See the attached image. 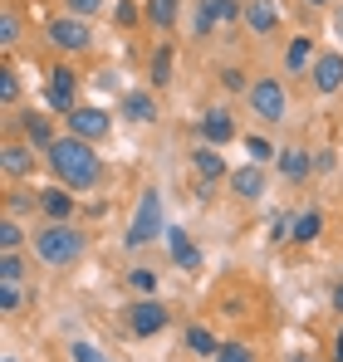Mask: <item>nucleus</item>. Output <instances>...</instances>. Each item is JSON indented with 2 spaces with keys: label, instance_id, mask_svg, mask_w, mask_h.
<instances>
[{
  "label": "nucleus",
  "instance_id": "nucleus-13",
  "mask_svg": "<svg viewBox=\"0 0 343 362\" xmlns=\"http://www.w3.org/2000/svg\"><path fill=\"white\" fill-rule=\"evenodd\" d=\"M35 152H40L35 142H25V137H15V132H10V137H5V147H0V172H5L10 181H25L30 172H35Z\"/></svg>",
  "mask_w": 343,
  "mask_h": 362
},
{
  "label": "nucleus",
  "instance_id": "nucleus-39",
  "mask_svg": "<svg viewBox=\"0 0 343 362\" xmlns=\"http://www.w3.org/2000/svg\"><path fill=\"white\" fill-rule=\"evenodd\" d=\"M64 10H69V15H79V20H94V15H103V10H108V0H64Z\"/></svg>",
  "mask_w": 343,
  "mask_h": 362
},
{
  "label": "nucleus",
  "instance_id": "nucleus-9",
  "mask_svg": "<svg viewBox=\"0 0 343 362\" xmlns=\"http://www.w3.org/2000/svg\"><path fill=\"white\" fill-rule=\"evenodd\" d=\"M64 122H69V132L84 137V142H103V137H113V113H103V108H94V103H79Z\"/></svg>",
  "mask_w": 343,
  "mask_h": 362
},
{
  "label": "nucleus",
  "instance_id": "nucleus-12",
  "mask_svg": "<svg viewBox=\"0 0 343 362\" xmlns=\"http://www.w3.org/2000/svg\"><path fill=\"white\" fill-rule=\"evenodd\" d=\"M240 137V127L230 118V108H206L196 118V142H211V147H230Z\"/></svg>",
  "mask_w": 343,
  "mask_h": 362
},
{
  "label": "nucleus",
  "instance_id": "nucleus-19",
  "mask_svg": "<svg viewBox=\"0 0 343 362\" xmlns=\"http://www.w3.org/2000/svg\"><path fill=\"white\" fill-rule=\"evenodd\" d=\"M275 167H280V177H285V181H294V186L314 177V157H309L304 147H285V152L275 157Z\"/></svg>",
  "mask_w": 343,
  "mask_h": 362
},
{
  "label": "nucleus",
  "instance_id": "nucleus-6",
  "mask_svg": "<svg viewBox=\"0 0 343 362\" xmlns=\"http://www.w3.org/2000/svg\"><path fill=\"white\" fill-rule=\"evenodd\" d=\"M123 323H128L133 338H157V333H167L172 308L157 299V294H147V299H133L128 308H123Z\"/></svg>",
  "mask_w": 343,
  "mask_h": 362
},
{
  "label": "nucleus",
  "instance_id": "nucleus-8",
  "mask_svg": "<svg viewBox=\"0 0 343 362\" xmlns=\"http://www.w3.org/2000/svg\"><path fill=\"white\" fill-rule=\"evenodd\" d=\"M230 196L235 201H245V206H255L260 196H270V172H265V162H245V167H230Z\"/></svg>",
  "mask_w": 343,
  "mask_h": 362
},
{
  "label": "nucleus",
  "instance_id": "nucleus-4",
  "mask_svg": "<svg viewBox=\"0 0 343 362\" xmlns=\"http://www.w3.org/2000/svg\"><path fill=\"white\" fill-rule=\"evenodd\" d=\"M245 108H250V118H255V122H265V127H280V122L289 118V88H285V78H275V74H260V78H250Z\"/></svg>",
  "mask_w": 343,
  "mask_h": 362
},
{
  "label": "nucleus",
  "instance_id": "nucleus-43",
  "mask_svg": "<svg viewBox=\"0 0 343 362\" xmlns=\"http://www.w3.org/2000/svg\"><path fill=\"white\" fill-rule=\"evenodd\" d=\"M329 303H334V313H343V279L334 284V294H329Z\"/></svg>",
  "mask_w": 343,
  "mask_h": 362
},
{
  "label": "nucleus",
  "instance_id": "nucleus-7",
  "mask_svg": "<svg viewBox=\"0 0 343 362\" xmlns=\"http://www.w3.org/2000/svg\"><path fill=\"white\" fill-rule=\"evenodd\" d=\"M45 103L55 108L59 118H69V113L79 108V74H74L69 64H55V69H50V83H45Z\"/></svg>",
  "mask_w": 343,
  "mask_h": 362
},
{
  "label": "nucleus",
  "instance_id": "nucleus-25",
  "mask_svg": "<svg viewBox=\"0 0 343 362\" xmlns=\"http://www.w3.org/2000/svg\"><path fill=\"white\" fill-rule=\"evenodd\" d=\"M147 78H152V88H167L172 83V45L162 40L157 49H152V64H147Z\"/></svg>",
  "mask_w": 343,
  "mask_h": 362
},
{
  "label": "nucleus",
  "instance_id": "nucleus-27",
  "mask_svg": "<svg viewBox=\"0 0 343 362\" xmlns=\"http://www.w3.org/2000/svg\"><path fill=\"white\" fill-rule=\"evenodd\" d=\"M221 25H216V15H211V5L206 0H191V40H211Z\"/></svg>",
  "mask_w": 343,
  "mask_h": 362
},
{
  "label": "nucleus",
  "instance_id": "nucleus-33",
  "mask_svg": "<svg viewBox=\"0 0 343 362\" xmlns=\"http://www.w3.org/2000/svg\"><path fill=\"white\" fill-rule=\"evenodd\" d=\"M0 103H5V113H10V108L20 103V74H15L10 64L0 69Z\"/></svg>",
  "mask_w": 343,
  "mask_h": 362
},
{
  "label": "nucleus",
  "instance_id": "nucleus-48",
  "mask_svg": "<svg viewBox=\"0 0 343 362\" xmlns=\"http://www.w3.org/2000/svg\"><path fill=\"white\" fill-rule=\"evenodd\" d=\"M339 25H343V15H339Z\"/></svg>",
  "mask_w": 343,
  "mask_h": 362
},
{
  "label": "nucleus",
  "instance_id": "nucleus-46",
  "mask_svg": "<svg viewBox=\"0 0 343 362\" xmlns=\"http://www.w3.org/2000/svg\"><path fill=\"white\" fill-rule=\"evenodd\" d=\"M289 362H309V358H304V353H294V358H289Z\"/></svg>",
  "mask_w": 343,
  "mask_h": 362
},
{
  "label": "nucleus",
  "instance_id": "nucleus-14",
  "mask_svg": "<svg viewBox=\"0 0 343 362\" xmlns=\"http://www.w3.org/2000/svg\"><path fill=\"white\" fill-rule=\"evenodd\" d=\"M74 211H79V191H69L64 181L40 186V216L45 221H74Z\"/></svg>",
  "mask_w": 343,
  "mask_h": 362
},
{
  "label": "nucleus",
  "instance_id": "nucleus-40",
  "mask_svg": "<svg viewBox=\"0 0 343 362\" xmlns=\"http://www.w3.org/2000/svg\"><path fill=\"white\" fill-rule=\"evenodd\" d=\"M289 230H294V216H285V211H280V216L270 221V240H289Z\"/></svg>",
  "mask_w": 343,
  "mask_h": 362
},
{
  "label": "nucleus",
  "instance_id": "nucleus-32",
  "mask_svg": "<svg viewBox=\"0 0 343 362\" xmlns=\"http://www.w3.org/2000/svg\"><path fill=\"white\" fill-rule=\"evenodd\" d=\"M20 308H25V289H20V284H10V279H0V313H5V318H15Z\"/></svg>",
  "mask_w": 343,
  "mask_h": 362
},
{
  "label": "nucleus",
  "instance_id": "nucleus-31",
  "mask_svg": "<svg viewBox=\"0 0 343 362\" xmlns=\"http://www.w3.org/2000/svg\"><path fill=\"white\" fill-rule=\"evenodd\" d=\"M216 83H221V93H230V98H235V93H250V74L235 69V64H226V69L216 74Z\"/></svg>",
  "mask_w": 343,
  "mask_h": 362
},
{
  "label": "nucleus",
  "instance_id": "nucleus-18",
  "mask_svg": "<svg viewBox=\"0 0 343 362\" xmlns=\"http://www.w3.org/2000/svg\"><path fill=\"white\" fill-rule=\"evenodd\" d=\"M167 250H172V264L176 269H201V250H196V240L181 226H167Z\"/></svg>",
  "mask_w": 343,
  "mask_h": 362
},
{
  "label": "nucleus",
  "instance_id": "nucleus-45",
  "mask_svg": "<svg viewBox=\"0 0 343 362\" xmlns=\"http://www.w3.org/2000/svg\"><path fill=\"white\" fill-rule=\"evenodd\" d=\"M304 5H314V10H324V5H329V0H304Z\"/></svg>",
  "mask_w": 343,
  "mask_h": 362
},
{
  "label": "nucleus",
  "instance_id": "nucleus-47",
  "mask_svg": "<svg viewBox=\"0 0 343 362\" xmlns=\"http://www.w3.org/2000/svg\"><path fill=\"white\" fill-rule=\"evenodd\" d=\"M0 362H20V358H10V353H5V358H0Z\"/></svg>",
  "mask_w": 343,
  "mask_h": 362
},
{
  "label": "nucleus",
  "instance_id": "nucleus-16",
  "mask_svg": "<svg viewBox=\"0 0 343 362\" xmlns=\"http://www.w3.org/2000/svg\"><path fill=\"white\" fill-rule=\"evenodd\" d=\"M191 172H196V181H226L230 177V162L221 157V147L196 142V147H191Z\"/></svg>",
  "mask_w": 343,
  "mask_h": 362
},
{
  "label": "nucleus",
  "instance_id": "nucleus-22",
  "mask_svg": "<svg viewBox=\"0 0 343 362\" xmlns=\"http://www.w3.org/2000/svg\"><path fill=\"white\" fill-rule=\"evenodd\" d=\"M319 235H324V216H319L314 206H309V211H299V216H294V230H289V240H294V245H314Z\"/></svg>",
  "mask_w": 343,
  "mask_h": 362
},
{
  "label": "nucleus",
  "instance_id": "nucleus-20",
  "mask_svg": "<svg viewBox=\"0 0 343 362\" xmlns=\"http://www.w3.org/2000/svg\"><path fill=\"white\" fill-rule=\"evenodd\" d=\"M314 59H319V49H314L309 35H294V40L285 45V74H309Z\"/></svg>",
  "mask_w": 343,
  "mask_h": 362
},
{
  "label": "nucleus",
  "instance_id": "nucleus-24",
  "mask_svg": "<svg viewBox=\"0 0 343 362\" xmlns=\"http://www.w3.org/2000/svg\"><path fill=\"white\" fill-rule=\"evenodd\" d=\"M216 348H221V343H216V333H211L206 323H191V328H186V353H196V358H216Z\"/></svg>",
  "mask_w": 343,
  "mask_h": 362
},
{
  "label": "nucleus",
  "instance_id": "nucleus-30",
  "mask_svg": "<svg viewBox=\"0 0 343 362\" xmlns=\"http://www.w3.org/2000/svg\"><path fill=\"white\" fill-rule=\"evenodd\" d=\"M20 30H25V25H20V10L5 5V10H0V49H15V45H20Z\"/></svg>",
  "mask_w": 343,
  "mask_h": 362
},
{
  "label": "nucleus",
  "instance_id": "nucleus-21",
  "mask_svg": "<svg viewBox=\"0 0 343 362\" xmlns=\"http://www.w3.org/2000/svg\"><path fill=\"white\" fill-rule=\"evenodd\" d=\"M142 15H147V25H152V30H162V35H167L172 25L181 20V0H142Z\"/></svg>",
  "mask_w": 343,
  "mask_h": 362
},
{
  "label": "nucleus",
  "instance_id": "nucleus-38",
  "mask_svg": "<svg viewBox=\"0 0 343 362\" xmlns=\"http://www.w3.org/2000/svg\"><path fill=\"white\" fill-rule=\"evenodd\" d=\"M245 152H250V162H275V157H280V152L270 147V137H260V132L245 137Z\"/></svg>",
  "mask_w": 343,
  "mask_h": 362
},
{
  "label": "nucleus",
  "instance_id": "nucleus-37",
  "mask_svg": "<svg viewBox=\"0 0 343 362\" xmlns=\"http://www.w3.org/2000/svg\"><path fill=\"white\" fill-rule=\"evenodd\" d=\"M211 362H255V353H250V343H221Z\"/></svg>",
  "mask_w": 343,
  "mask_h": 362
},
{
  "label": "nucleus",
  "instance_id": "nucleus-23",
  "mask_svg": "<svg viewBox=\"0 0 343 362\" xmlns=\"http://www.w3.org/2000/svg\"><path fill=\"white\" fill-rule=\"evenodd\" d=\"M157 284H162V274H157L152 264H133V269H128V289H133L137 299H147V294H157Z\"/></svg>",
  "mask_w": 343,
  "mask_h": 362
},
{
  "label": "nucleus",
  "instance_id": "nucleus-29",
  "mask_svg": "<svg viewBox=\"0 0 343 362\" xmlns=\"http://www.w3.org/2000/svg\"><path fill=\"white\" fill-rule=\"evenodd\" d=\"M25 240H30V235H25L20 216H10V211H5V216H0V250H25Z\"/></svg>",
  "mask_w": 343,
  "mask_h": 362
},
{
  "label": "nucleus",
  "instance_id": "nucleus-11",
  "mask_svg": "<svg viewBox=\"0 0 343 362\" xmlns=\"http://www.w3.org/2000/svg\"><path fill=\"white\" fill-rule=\"evenodd\" d=\"M245 30H250L255 40L280 35V30H285V10H280V0H245Z\"/></svg>",
  "mask_w": 343,
  "mask_h": 362
},
{
  "label": "nucleus",
  "instance_id": "nucleus-17",
  "mask_svg": "<svg viewBox=\"0 0 343 362\" xmlns=\"http://www.w3.org/2000/svg\"><path fill=\"white\" fill-rule=\"evenodd\" d=\"M118 118L128 122H157V88H128L118 103Z\"/></svg>",
  "mask_w": 343,
  "mask_h": 362
},
{
  "label": "nucleus",
  "instance_id": "nucleus-5",
  "mask_svg": "<svg viewBox=\"0 0 343 362\" xmlns=\"http://www.w3.org/2000/svg\"><path fill=\"white\" fill-rule=\"evenodd\" d=\"M45 45L64 54V59H79V54H89L94 49V20H79V15H55L50 25H45Z\"/></svg>",
  "mask_w": 343,
  "mask_h": 362
},
{
  "label": "nucleus",
  "instance_id": "nucleus-3",
  "mask_svg": "<svg viewBox=\"0 0 343 362\" xmlns=\"http://www.w3.org/2000/svg\"><path fill=\"white\" fill-rule=\"evenodd\" d=\"M152 240H167V216H162V191L157 186H147L137 196V211H133V221L123 230V245L128 250H147Z\"/></svg>",
  "mask_w": 343,
  "mask_h": 362
},
{
  "label": "nucleus",
  "instance_id": "nucleus-42",
  "mask_svg": "<svg viewBox=\"0 0 343 362\" xmlns=\"http://www.w3.org/2000/svg\"><path fill=\"white\" fill-rule=\"evenodd\" d=\"M216 196V181H196V201H211Z\"/></svg>",
  "mask_w": 343,
  "mask_h": 362
},
{
  "label": "nucleus",
  "instance_id": "nucleus-28",
  "mask_svg": "<svg viewBox=\"0 0 343 362\" xmlns=\"http://www.w3.org/2000/svg\"><path fill=\"white\" fill-rule=\"evenodd\" d=\"M25 274H30V255H25V250H0V279L20 284Z\"/></svg>",
  "mask_w": 343,
  "mask_h": 362
},
{
  "label": "nucleus",
  "instance_id": "nucleus-2",
  "mask_svg": "<svg viewBox=\"0 0 343 362\" xmlns=\"http://www.w3.org/2000/svg\"><path fill=\"white\" fill-rule=\"evenodd\" d=\"M84 250H89V240H84V230H79L74 221H40L35 235H30V255H35L40 264H50V269L79 264Z\"/></svg>",
  "mask_w": 343,
  "mask_h": 362
},
{
  "label": "nucleus",
  "instance_id": "nucleus-35",
  "mask_svg": "<svg viewBox=\"0 0 343 362\" xmlns=\"http://www.w3.org/2000/svg\"><path fill=\"white\" fill-rule=\"evenodd\" d=\"M5 211H10V216L40 211V191H10V196H5Z\"/></svg>",
  "mask_w": 343,
  "mask_h": 362
},
{
  "label": "nucleus",
  "instance_id": "nucleus-41",
  "mask_svg": "<svg viewBox=\"0 0 343 362\" xmlns=\"http://www.w3.org/2000/svg\"><path fill=\"white\" fill-rule=\"evenodd\" d=\"M314 172H334V152H314Z\"/></svg>",
  "mask_w": 343,
  "mask_h": 362
},
{
  "label": "nucleus",
  "instance_id": "nucleus-36",
  "mask_svg": "<svg viewBox=\"0 0 343 362\" xmlns=\"http://www.w3.org/2000/svg\"><path fill=\"white\" fill-rule=\"evenodd\" d=\"M69 353H74V362H113L99 343H89V338H74V343H69Z\"/></svg>",
  "mask_w": 343,
  "mask_h": 362
},
{
  "label": "nucleus",
  "instance_id": "nucleus-34",
  "mask_svg": "<svg viewBox=\"0 0 343 362\" xmlns=\"http://www.w3.org/2000/svg\"><path fill=\"white\" fill-rule=\"evenodd\" d=\"M137 20H147L137 0H113V25H123V30H133Z\"/></svg>",
  "mask_w": 343,
  "mask_h": 362
},
{
  "label": "nucleus",
  "instance_id": "nucleus-44",
  "mask_svg": "<svg viewBox=\"0 0 343 362\" xmlns=\"http://www.w3.org/2000/svg\"><path fill=\"white\" fill-rule=\"evenodd\" d=\"M334 362H343V328L334 333Z\"/></svg>",
  "mask_w": 343,
  "mask_h": 362
},
{
  "label": "nucleus",
  "instance_id": "nucleus-1",
  "mask_svg": "<svg viewBox=\"0 0 343 362\" xmlns=\"http://www.w3.org/2000/svg\"><path fill=\"white\" fill-rule=\"evenodd\" d=\"M45 167H50V177L64 181L69 191H94L99 181H103V157H99V142H84V137H74V132H59L55 147L45 152Z\"/></svg>",
  "mask_w": 343,
  "mask_h": 362
},
{
  "label": "nucleus",
  "instance_id": "nucleus-10",
  "mask_svg": "<svg viewBox=\"0 0 343 362\" xmlns=\"http://www.w3.org/2000/svg\"><path fill=\"white\" fill-rule=\"evenodd\" d=\"M309 88L319 98H334L343 88V54L339 49H319V59L309 64Z\"/></svg>",
  "mask_w": 343,
  "mask_h": 362
},
{
  "label": "nucleus",
  "instance_id": "nucleus-26",
  "mask_svg": "<svg viewBox=\"0 0 343 362\" xmlns=\"http://www.w3.org/2000/svg\"><path fill=\"white\" fill-rule=\"evenodd\" d=\"M206 5H211V15H216V25H221V30L245 25V0H206Z\"/></svg>",
  "mask_w": 343,
  "mask_h": 362
},
{
  "label": "nucleus",
  "instance_id": "nucleus-15",
  "mask_svg": "<svg viewBox=\"0 0 343 362\" xmlns=\"http://www.w3.org/2000/svg\"><path fill=\"white\" fill-rule=\"evenodd\" d=\"M15 127H20V137H25V142H35L40 152H50V147H55V137H59L55 118H45L40 108H25V113L15 118Z\"/></svg>",
  "mask_w": 343,
  "mask_h": 362
}]
</instances>
